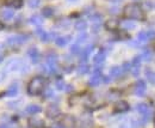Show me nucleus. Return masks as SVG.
Listing matches in <instances>:
<instances>
[{"label": "nucleus", "mask_w": 155, "mask_h": 128, "mask_svg": "<svg viewBox=\"0 0 155 128\" xmlns=\"http://www.w3.org/2000/svg\"><path fill=\"white\" fill-rule=\"evenodd\" d=\"M119 26V22L117 19H109L105 23V29L109 31H116Z\"/></svg>", "instance_id": "nucleus-12"}, {"label": "nucleus", "mask_w": 155, "mask_h": 128, "mask_svg": "<svg viewBox=\"0 0 155 128\" xmlns=\"http://www.w3.org/2000/svg\"><path fill=\"white\" fill-rule=\"evenodd\" d=\"M74 26H75V29H77L78 31L82 32V31H84V30L87 28V23H86L85 21H78Z\"/></svg>", "instance_id": "nucleus-25"}, {"label": "nucleus", "mask_w": 155, "mask_h": 128, "mask_svg": "<svg viewBox=\"0 0 155 128\" xmlns=\"http://www.w3.org/2000/svg\"><path fill=\"white\" fill-rule=\"evenodd\" d=\"M27 5H29V7H31V8H36V7L40 5V0H29V1H27Z\"/></svg>", "instance_id": "nucleus-32"}, {"label": "nucleus", "mask_w": 155, "mask_h": 128, "mask_svg": "<svg viewBox=\"0 0 155 128\" xmlns=\"http://www.w3.org/2000/svg\"><path fill=\"white\" fill-rule=\"evenodd\" d=\"M2 60H4V56H2V55H0V62H1Z\"/></svg>", "instance_id": "nucleus-46"}, {"label": "nucleus", "mask_w": 155, "mask_h": 128, "mask_svg": "<svg viewBox=\"0 0 155 128\" xmlns=\"http://www.w3.org/2000/svg\"><path fill=\"white\" fill-rule=\"evenodd\" d=\"M14 16V11L12 8H4L0 11V17L2 21H10L11 18H13Z\"/></svg>", "instance_id": "nucleus-10"}, {"label": "nucleus", "mask_w": 155, "mask_h": 128, "mask_svg": "<svg viewBox=\"0 0 155 128\" xmlns=\"http://www.w3.org/2000/svg\"><path fill=\"white\" fill-rule=\"evenodd\" d=\"M2 29H4V24L0 22V30H2Z\"/></svg>", "instance_id": "nucleus-45"}, {"label": "nucleus", "mask_w": 155, "mask_h": 128, "mask_svg": "<svg viewBox=\"0 0 155 128\" xmlns=\"http://www.w3.org/2000/svg\"><path fill=\"white\" fill-rule=\"evenodd\" d=\"M146 74H147V78H148V80H149V81L154 83V81H155V76H154V73H153V72H150L149 70H147V71H146Z\"/></svg>", "instance_id": "nucleus-34"}, {"label": "nucleus", "mask_w": 155, "mask_h": 128, "mask_svg": "<svg viewBox=\"0 0 155 128\" xmlns=\"http://www.w3.org/2000/svg\"><path fill=\"white\" fill-rule=\"evenodd\" d=\"M146 41H148L147 31H141V32H138V34H137V42L143 43V42H146Z\"/></svg>", "instance_id": "nucleus-24"}, {"label": "nucleus", "mask_w": 155, "mask_h": 128, "mask_svg": "<svg viewBox=\"0 0 155 128\" xmlns=\"http://www.w3.org/2000/svg\"><path fill=\"white\" fill-rule=\"evenodd\" d=\"M29 125H30L32 128H42V127H43V121H42L41 119L32 117V119H30Z\"/></svg>", "instance_id": "nucleus-18"}, {"label": "nucleus", "mask_w": 155, "mask_h": 128, "mask_svg": "<svg viewBox=\"0 0 155 128\" xmlns=\"http://www.w3.org/2000/svg\"><path fill=\"white\" fill-rule=\"evenodd\" d=\"M71 38H72V36H69V35H67V36H60V37H56L55 43H56L59 47H65V46L71 41Z\"/></svg>", "instance_id": "nucleus-13"}, {"label": "nucleus", "mask_w": 155, "mask_h": 128, "mask_svg": "<svg viewBox=\"0 0 155 128\" xmlns=\"http://www.w3.org/2000/svg\"><path fill=\"white\" fill-rule=\"evenodd\" d=\"M17 92H18V85L14 84V85H11V86L7 89V91L5 92V95H6V96H10V97H13V96L17 95Z\"/></svg>", "instance_id": "nucleus-21"}, {"label": "nucleus", "mask_w": 155, "mask_h": 128, "mask_svg": "<svg viewBox=\"0 0 155 128\" xmlns=\"http://www.w3.org/2000/svg\"><path fill=\"white\" fill-rule=\"evenodd\" d=\"M66 87H67L66 91H72V90H73V86H72V85H67Z\"/></svg>", "instance_id": "nucleus-41"}, {"label": "nucleus", "mask_w": 155, "mask_h": 128, "mask_svg": "<svg viewBox=\"0 0 155 128\" xmlns=\"http://www.w3.org/2000/svg\"><path fill=\"white\" fill-rule=\"evenodd\" d=\"M27 38H29L27 35H13L6 38V43L10 46H19V44L25 43Z\"/></svg>", "instance_id": "nucleus-3"}, {"label": "nucleus", "mask_w": 155, "mask_h": 128, "mask_svg": "<svg viewBox=\"0 0 155 128\" xmlns=\"http://www.w3.org/2000/svg\"><path fill=\"white\" fill-rule=\"evenodd\" d=\"M110 13H118V7H112V8H110Z\"/></svg>", "instance_id": "nucleus-40"}, {"label": "nucleus", "mask_w": 155, "mask_h": 128, "mask_svg": "<svg viewBox=\"0 0 155 128\" xmlns=\"http://www.w3.org/2000/svg\"><path fill=\"white\" fill-rule=\"evenodd\" d=\"M129 104L125 101H119L115 104V108H113V111L115 113H125L129 110Z\"/></svg>", "instance_id": "nucleus-7"}, {"label": "nucleus", "mask_w": 155, "mask_h": 128, "mask_svg": "<svg viewBox=\"0 0 155 128\" xmlns=\"http://www.w3.org/2000/svg\"><path fill=\"white\" fill-rule=\"evenodd\" d=\"M86 40H87V34L86 32H80V35L78 36L77 38V44H80V43H84V42H86Z\"/></svg>", "instance_id": "nucleus-28"}, {"label": "nucleus", "mask_w": 155, "mask_h": 128, "mask_svg": "<svg viewBox=\"0 0 155 128\" xmlns=\"http://www.w3.org/2000/svg\"><path fill=\"white\" fill-rule=\"evenodd\" d=\"M122 26L124 28V30H131V29H135V24L131 22V21H124L122 23Z\"/></svg>", "instance_id": "nucleus-29"}, {"label": "nucleus", "mask_w": 155, "mask_h": 128, "mask_svg": "<svg viewBox=\"0 0 155 128\" xmlns=\"http://www.w3.org/2000/svg\"><path fill=\"white\" fill-rule=\"evenodd\" d=\"M131 72H132L134 76H137L138 72H140V66H132L131 65Z\"/></svg>", "instance_id": "nucleus-35"}, {"label": "nucleus", "mask_w": 155, "mask_h": 128, "mask_svg": "<svg viewBox=\"0 0 155 128\" xmlns=\"http://www.w3.org/2000/svg\"><path fill=\"white\" fill-rule=\"evenodd\" d=\"M111 1H112V2H117L118 0H111Z\"/></svg>", "instance_id": "nucleus-47"}, {"label": "nucleus", "mask_w": 155, "mask_h": 128, "mask_svg": "<svg viewBox=\"0 0 155 128\" xmlns=\"http://www.w3.org/2000/svg\"><path fill=\"white\" fill-rule=\"evenodd\" d=\"M56 87H57V90H65V87H66L65 81H63V80H61V79L56 80Z\"/></svg>", "instance_id": "nucleus-31"}, {"label": "nucleus", "mask_w": 155, "mask_h": 128, "mask_svg": "<svg viewBox=\"0 0 155 128\" xmlns=\"http://www.w3.org/2000/svg\"><path fill=\"white\" fill-rule=\"evenodd\" d=\"M60 125L63 128H71L75 125V119L72 115H65L60 120Z\"/></svg>", "instance_id": "nucleus-4"}, {"label": "nucleus", "mask_w": 155, "mask_h": 128, "mask_svg": "<svg viewBox=\"0 0 155 128\" xmlns=\"http://www.w3.org/2000/svg\"><path fill=\"white\" fill-rule=\"evenodd\" d=\"M27 55H29V57L31 59V61H32V64H37L38 62V60H40V51L37 48H30L29 51H27Z\"/></svg>", "instance_id": "nucleus-11"}, {"label": "nucleus", "mask_w": 155, "mask_h": 128, "mask_svg": "<svg viewBox=\"0 0 155 128\" xmlns=\"http://www.w3.org/2000/svg\"><path fill=\"white\" fill-rule=\"evenodd\" d=\"M99 28H100V23H96L94 25L92 26V31L93 32H98L99 31Z\"/></svg>", "instance_id": "nucleus-38"}, {"label": "nucleus", "mask_w": 155, "mask_h": 128, "mask_svg": "<svg viewBox=\"0 0 155 128\" xmlns=\"http://www.w3.org/2000/svg\"><path fill=\"white\" fill-rule=\"evenodd\" d=\"M0 128H10V126H6V125H1Z\"/></svg>", "instance_id": "nucleus-44"}, {"label": "nucleus", "mask_w": 155, "mask_h": 128, "mask_svg": "<svg viewBox=\"0 0 155 128\" xmlns=\"http://www.w3.org/2000/svg\"><path fill=\"white\" fill-rule=\"evenodd\" d=\"M123 15L128 19H134V21H143V10L140 5L137 4H128L123 8Z\"/></svg>", "instance_id": "nucleus-1"}, {"label": "nucleus", "mask_w": 155, "mask_h": 128, "mask_svg": "<svg viewBox=\"0 0 155 128\" xmlns=\"http://www.w3.org/2000/svg\"><path fill=\"white\" fill-rule=\"evenodd\" d=\"M141 59H143L144 61H150L152 59V53L148 48H143L142 51V54H141Z\"/></svg>", "instance_id": "nucleus-22"}, {"label": "nucleus", "mask_w": 155, "mask_h": 128, "mask_svg": "<svg viewBox=\"0 0 155 128\" xmlns=\"http://www.w3.org/2000/svg\"><path fill=\"white\" fill-rule=\"evenodd\" d=\"M141 61H142V59H141V55H138V56H135V57L132 59V62H131V65H132V66H141Z\"/></svg>", "instance_id": "nucleus-30"}, {"label": "nucleus", "mask_w": 155, "mask_h": 128, "mask_svg": "<svg viewBox=\"0 0 155 128\" xmlns=\"http://www.w3.org/2000/svg\"><path fill=\"white\" fill-rule=\"evenodd\" d=\"M122 68H123V72H124V71H129V70H131V64L125 62V64L122 66Z\"/></svg>", "instance_id": "nucleus-36"}, {"label": "nucleus", "mask_w": 155, "mask_h": 128, "mask_svg": "<svg viewBox=\"0 0 155 128\" xmlns=\"http://www.w3.org/2000/svg\"><path fill=\"white\" fill-rule=\"evenodd\" d=\"M41 111V107L40 105H36V104H30L26 107V113L30 114V115H35L37 113Z\"/></svg>", "instance_id": "nucleus-16"}, {"label": "nucleus", "mask_w": 155, "mask_h": 128, "mask_svg": "<svg viewBox=\"0 0 155 128\" xmlns=\"http://www.w3.org/2000/svg\"><path fill=\"white\" fill-rule=\"evenodd\" d=\"M52 96V90H50V89L44 92V97H46V98H50Z\"/></svg>", "instance_id": "nucleus-39"}, {"label": "nucleus", "mask_w": 155, "mask_h": 128, "mask_svg": "<svg viewBox=\"0 0 155 128\" xmlns=\"http://www.w3.org/2000/svg\"><path fill=\"white\" fill-rule=\"evenodd\" d=\"M44 86H46V79L43 77L32 78L27 85V94L31 96L41 95L44 91Z\"/></svg>", "instance_id": "nucleus-2"}, {"label": "nucleus", "mask_w": 155, "mask_h": 128, "mask_svg": "<svg viewBox=\"0 0 155 128\" xmlns=\"http://www.w3.org/2000/svg\"><path fill=\"white\" fill-rule=\"evenodd\" d=\"M1 49H2V44H0V51H1Z\"/></svg>", "instance_id": "nucleus-48"}, {"label": "nucleus", "mask_w": 155, "mask_h": 128, "mask_svg": "<svg viewBox=\"0 0 155 128\" xmlns=\"http://www.w3.org/2000/svg\"><path fill=\"white\" fill-rule=\"evenodd\" d=\"M69 1H77V0H69Z\"/></svg>", "instance_id": "nucleus-49"}, {"label": "nucleus", "mask_w": 155, "mask_h": 128, "mask_svg": "<svg viewBox=\"0 0 155 128\" xmlns=\"http://www.w3.org/2000/svg\"><path fill=\"white\" fill-rule=\"evenodd\" d=\"M136 109H137V111H138L140 114H142V115L149 114V107H148L146 103H138V104L136 105Z\"/></svg>", "instance_id": "nucleus-17"}, {"label": "nucleus", "mask_w": 155, "mask_h": 128, "mask_svg": "<svg viewBox=\"0 0 155 128\" xmlns=\"http://www.w3.org/2000/svg\"><path fill=\"white\" fill-rule=\"evenodd\" d=\"M42 15H43L44 17H47V18L52 17V15H54V8H52V7H50V6L44 7V8L42 10Z\"/></svg>", "instance_id": "nucleus-26"}, {"label": "nucleus", "mask_w": 155, "mask_h": 128, "mask_svg": "<svg viewBox=\"0 0 155 128\" xmlns=\"http://www.w3.org/2000/svg\"><path fill=\"white\" fill-rule=\"evenodd\" d=\"M29 22H30L31 24H33V25H41V24L43 23V21H42V17H40V16H37V15L32 16V17L29 19Z\"/></svg>", "instance_id": "nucleus-23"}, {"label": "nucleus", "mask_w": 155, "mask_h": 128, "mask_svg": "<svg viewBox=\"0 0 155 128\" xmlns=\"http://www.w3.org/2000/svg\"><path fill=\"white\" fill-rule=\"evenodd\" d=\"M4 77H5V74H4V73H1V72H0V81H1V80H2V79H4Z\"/></svg>", "instance_id": "nucleus-43"}, {"label": "nucleus", "mask_w": 155, "mask_h": 128, "mask_svg": "<svg viewBox=\"0 0 155 128\" xmlns=\"http://www.w3.org/2000/svg\"><path fill=\"white\" fill-rule=\"evenodd\" d=\"M71 53L72 54H80L81 53V48L79 47V44H73L71 47Z\"/></svg>", "instance_id": "nucleus-33"}, {"label": "nucleus", "mask_w": 155, "mask_h": 128, "mask_svg": "<svg viewBox=\"0 0 155 128\" xmlns=\"http://www.w3.org/2000/svg\"><path fill=\"white\" fill-rule=\"evenodd\" d=\"M122 73H123V68L119 66H115L110 70V76L112 78H118Z\"/></svg>", "instance_id": "nucleus-19"}, {"label": "nucleus", "mask_w": 155, "mask_h": 128, "mask_svg": "<svg viewBox=\"0 0 155 128\" xmlns=\"http://www.w3.org/2000/svg\"><path fill=\"white\" fill-rule=\"evenodd\" d=\"M105 56H106V53L105 51H100L94 57H93V62L96 64V65H100V64H103L104 60H105Z\"/></svg>", "instance_id": "nucleus-15"}, {"label": "nucleus", "mask_w": 155, "mask_h": 128, "mask_svg": "<svg viewBox=\"0 0 155 128\" xmlns=\"http://www.w3.org/2000/svg\"><path fill=\"white\" fill-rule=\"evenodd\" d=\"M147 35H148V40H152L155 37V31L154 30H149V31H147Z\"/></svg>", "instance_id": "nucleus-37"}, {"label": "nucleus", "mask_w": 155, "mask_h": 128, "mask_svg": "<svg viewBox=\"0 0 155 128\" xmlns=\"http://www.w3.org/2000/svg\"><path fill=\"white\" fill-rule=\"evenodd\" d=\"M5 5L12 8H21L23 5V0H5Z\"/></svg>", "instance_id": "nucleus-14"}, {"label": "nucleus", "mask_w": 155, "mask_h": 128, "mask_svg": "<svg viewBox=\"0 0 155 128\" xmlns=\"http://www.w3.org/2000/svg\"><path fill=\"white\" fill-rule=\"evenodd\" d=\"M146 94V84L143 80H138L135 85V95L138 97H142Z\"/></svg>", "instance_id": "nucleus-8"}, {"label": "nucleus", "mask_w": 155, "mask_h": 128, "mask_svg": "<svg viewBox=\"0 0 155 128\" xmlns=\"http://www.w3.org/2000/svg\"><path fill=\"white\" fill-rule=\"evenodd\" d=\"M104 78V81H105V83H109V81H110V78L109 77H103Z\"/></svg>", "instance_id": "nucleus-42"}, {"label": "nucleus", "mask_w": 155, "mask_h": 128, "mask_svg": "<svg viewBox=\"0 0 155 128\" xmlns=\"http://www.w3.org/2000/svg\"><path fill=\"white\" fill-rule=\"evenodd\" d=\"M60 108L56 105V104H50L48 108H47V110H46V115L49 117V119H55V117H57L59 115H60Z\"/></svg>", "instance_id": "nucleus-5"}, {"label": "nucleus", "mask_w": 155, "mask_h": 128, "mask_svg": "<svg viewBox=\"0 0 155 128\" xmlns=\"http://www.w3.org/2000/svg\"><path fill=\"white\" fill-rule=\"evenodd\" d=\"M92 49H93V46H87L84 51H81V61L82 62H85L86 60H87V57H88V55L91 54V51H92Z\"/></svg>", "instance_id": "nucleus-20"}, {"label": "nucleus", "mask_w": 155, "mask_h": 128, "mask_svg": "<svg viewBox=\"0 0 155 128\" xmlns=\"http://www.w3.org/2000/svg\"><path fill=\"white\" fill-rule=\"evenodd\" d=\"M88 71H90V67H88L86 64H81V65L78 67V72H79V74H86Z\"/></svg>", "instance_id": "nucleus-27"}, {"label": "nucleus", "mask_w": 155, "mask_h": 128, "mask_svg": "<svg viewBox=\"0 0 155 128\" xmlns=\"http://www.w3.org/2000/svg\"><path fill=\"white\" fill-rule=\"evenodd\" d=\"M22 65H23V62L21 61V60H17V59H13V60H11V61H8L7 64H6V72H10V71H17L18 68H21L22 67Z\"/></svg>", "instance_id": "nucleus-6"}, {"label": "nucleus", "mask_w": 155, "mask_h": 128, "mask_svg": "<svg viewBox=\"0 0 155 128\" xmlns=\"http://www.w3.org/2000/svg\"><path fill=\"white\" fill-rule=\"evenodd\" d=\"M100 81H102V76L99 73V70H96L94 74L90 78V80H88V85L90 86H98L100 84Z\"/></svg>", "instance_id": "nucleus-9"}, {"label": "nucleus", "mask_w": 155, "mask_h": 128, "mask_svg": "<svg viewBox=\"0 0 155 128\" xmlns=\"http://www.w3.org/2000/svg\"><path fill=\"white\" fill-rule=\"evenodd\" d=\"M42 128H46V127H42Z\"/></svg>", "instance_id": "nucleus-50"}]
</instances>
